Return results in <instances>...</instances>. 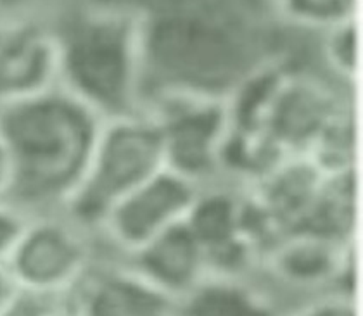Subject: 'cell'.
I'll return each instance as SVG.
<instances>
[{
    "label": "cell",
    "instance_id": "obj_1",
    "mask_svg": "<svg viewBox=\"0 0 363 316\" xmlns=\"http://www.w3.org/2000/svg\"><path fill=\"white\" fill-rule=\"evenodd\" d=\"M144 102L167 92L228 98L247 78L289 55L274 0H135ZM144 108V106H142Z\"/></svg>",
    "mask_w": 363,
    "mask_h": 316
},
{
    "label": "cell",
    "instance_id": "obj_2",
    "mask_svg": "<svg viewBox=\"0 0 363 316\" xmlns=\"http://www.w3.org/2000/svg\"><path fill=\"white\" fill-rule=\"evenodd\" d=\"M59 86L102 120L144 106L140 13L135 0H69L47 23Z\"/></svg>",
    "mask_w": 363,
    "mask_h": 316
},
{
    "label": "cell",
    "instance_id": "obj_3",
    "mask_svg": "<svg viewBox=\"0 0 363 316\" xmlns=\"http://www.w3.org/2000/svg\"><path fill=\"white\" fill-rule=\"evenodd\" d=\"M102 118L61 86L0 109L14 164L11 204L26 216L65 211L96 145Z\"/></svg>",
    "mask_w": 363,
    "mask_h": 316
},
{
    "label": "cell",
    "instance_id": "obj_4",
    "mask_svg": "<svg viewBox=\"0 0 363 316\" xmlns=\"http://www.w3.org/2000/svg\"><path fill=\"white\" fill-rule=\"evenodd\" d=\"M163 168L160 135L145 111L104 120L84 179L65 211L97 232L118 201Z\"/></svg>",
    "mask_w": 363,
    "mask_h": 316
},
{
    "label": "cell",
    "instance_id": "obj_5",
    "mask_svg": "<svg viewBox=\"0 0 363 316\" xmlns=\"http://www.w3.org/2000/svg\"><path fill=\"white\" fill-rule=\"evenodd\" d=\"M142 111L149 114L163 149L164 168L199 187L222 175L223 151L230 132L227 98L189 92L149 97Z\"/></svg>",
    "mask_w": 363,
    "mask_h": 316
},
{
    "label": "cell",
    "instance_id": "obj_6",
    "mask_svg": "<svg viewBox=\"0 0 363 316\" xmlns=\"http://www.w3.org/2000/svg\"><path fill=\"white\" fill-rule=\"evenodd\" d=\"M94 234L66 211L28 216L6 264L18 286L73 289L94 264Z\"/></svg>",
    "mask_w": 363,
    "mask_h": 316
},
{
    "label": "cell",
    "instance_id": "obj_7",
    "mask_svg": "<svg viewBox=\"0 0 363 316\" xmlns=\"http://www.w3.org/2000/svg\"><path fill=\"white\" fill-rule=\"evenodd\" d=\"M201 187L169 168L154 173L109 209L97 232L132 254L167 228L187 218Z\"/></svg>",
    "mask_w": 363,
    "mask_h": 316
},
{
    "label": "cell",
    "instance_id": "obj_8",
    "mask_svg": "<svg viewBox=\"0 0 363 316\" xmlns=\"http://www.w3.org/2000/svg\"><path fill=\"white\" fill-rule=\"evenodd\" d=\"M57 85V49L49 25L7 26L0 37V109Z\"/></svg>",
    "mask_w": 363,
    "mask_h": 316
},
{
    "label": "cell",
    "instance_id": "obj_9",
    "mask_svg": "<svg viewBox=\"0 0 363 316\" xmlns=\"http://www.w3.org/2000/svg\"><path fill=\"white\" fill-rule=\"evenodd\" d=\"M77 316H179V301L133 268H89L73 287Z\"/></svg>",
    "mask_w": 363,
    "mask_h": 316
},
{
    "label": "cell",
    "instance_id": "obj_10",
    "mask_svg": "<svg viewBox=\"0 0 363 316\" xmlns=\"http://www.w3.org/2000/svg\"><path fill=\"white\" fill-rule=\"evenodd\" d=\"M130 256L137 273L177 301L208 276L204 249L185 220L161 232Z\"/></svg>",
    "mask_w": 363,
    "mask_h": 316
},
{
    "label": "cell",
    "instance_id": "obj_11",
    "mask_svg": "<svg viewBox=\"0 0 363 316\" xmlns=\"http://www.w3.org/2000/svg\"><path fill=\"white\" fill-rule=\"evenodd\" d=\"M353 252V242L337 244L315 235H287L265 254L277 278L294 287H333L335 276Z\"/></svg>",
    "mask_w": 363,
    "mask_h": 316
},
{
    "label": "cell",
    "instance_id": "obj_12",
    "mask_svg": "<svg viewBox=\"0 0 363 316\" xmlns=\"http://www.w3.org/2000/svg\"><path fill=\"white\" fill-rule=\"evenodd\" d=\"M179 316H286L240 276L206 278L179 299Z\"/></svg>",
    "mask_w": 363,
    "mask_h": 316
},
{
    "label": "cell",
    "instance_id": "obj_13",
    "mask_svg": "<svg viewBox=\"0 0 363 316\" xmlns=\"http://www.w3.org/2000/svg\"><path fill=\"white\" fill-rule=\"evenodd\" d=\"M284 25L299 31H322L357 19V0H274Z\"/></svg>",
    "mask_w": 363,
    "mask_h": 316
},
{
    "label": "cell",
    "instance_id": "obj_14",
    "mask_svg": "<svg viewBox=\"0 0 363 316\" xmlns=\"http://www.w3.org/2000/svg\"><path fill=\"white\" fill-rule=\"evenodd\" d=\"M320 57L327 71L342 83H353L358 69L357 19L335 25L318 33Z\"/></svg>",
    "mask_w": 363,
    "mask_h": 316
},
{
    "label": "cell",
    "instance_id": "obj_15",
    "mask_svg": "<svg viewBox=\"0 0 363 316\" xmlns=\"http://www.w3.org/2000/svg\"><path fill=\"white\" fill-rule=\"evenodd\" d=\"M2 316H77L74 292L18 286Z\"/></svg>",
    "mask_w": 363,
    "mask_h": 316
},
{
    "label": "cell",
    "instance_id": "obj_16",
    "mask_svg": "<svg viewBox=\"0 0 363 316\" xmlns=\"http://www.w3.org/2000/svg\"><path fill=\"white\" fill-rule=\"evenodd\" d=\"M69 0H0V21L6 25L18 23H49V19Z\"/></svg>",
    "mask_w": 363,
    "mask_h": 316
},
{
    "label": "cell",
    "instance_id": "obj_17",
    "mask_svg": "<svg viewBox=\"0 0 363 316\" xmlns=\"http://www.w3.org/2000/svg\"><path fill=\"white\" fill-rule=\"evenodd\" d=\"M28 216L9 203H0V261H6Z\"/></svg>",
    "mask_w": 363,
    "mask_h": 316
},
{
    "label": "cell",
    "instance_id": "obj_18",
    "mask_svg": "<svg viewBox=\"0 0 363 316\" xmlns=\"http://www.w3.org/2000/svg\"><path fill=\"white\" fill-rule=\"evenodd\" d=\"M294 316H358L354 298L345 294H333L301 307Z\"/></svg>",
    "mask_w": 363,
    "mask_h": 316
},
{
    "label": "cell",
    "instance_id": "obj_19",
    "mask_svg": "<svg viewBox=\"0 0 363 316\" xmlns=\"http://www.w3.org/2000/svg\"><path fill=\"white\" fill-rule=\"evenodd\" d=\"M14 191V164L9 147L0 135V203H9Z\"/></svg>",
    "mask_w": 363,
    "mask_h": 316
},
{
    "label": "cell",
    "instance_id": "obj_20",
    "mask_svg": "<svg viewBox=\"0 0 363 316\" xmlns=\"http://www.w3.org/2000/svg\"><path fill=\"white\" fill-rule=\"evenodd\" d=\"M16 290H18V282H16L13 273L7 268L6 261H0V316L6 313Z\"/></svg>",
    "mask_w": 363,
    "mask_h": 316
}]
</instances>
